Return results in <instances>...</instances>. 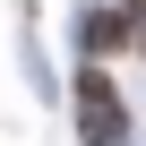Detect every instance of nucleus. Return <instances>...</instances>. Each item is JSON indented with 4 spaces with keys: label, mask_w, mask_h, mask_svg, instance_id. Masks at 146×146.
<instances>
[{
    "label": "nucleus",
    "mask_w": 146,
    "mask_h": 146,
    "mask_svg": "<svg viewBox=\"0 0 146 146\" xmlns=\"http://www.w3.org/2000/svg\"><path fill=\"white\" fill-rule=\"evenodd\" d=\"M78 52H86V60L137 52V35H129V17H120V0H95V9H78Z\"/></svg>",
    "instance_id": "f03ea898"
},
{
    "label": "nucleus",
    "mask_w": 146,
    "mask_h": 146,
    "mask_svg": "<svg viewBox=\"0 0 146 146\" xmlns=\"http://www.w3.org/2000/svg\"><path fill=\"white\" fill-rule=\"evenodd\" d=\"M78 146H129V103H120L103 60L78 69Z\"/></svg>",
    "instance_id": "f257e3e1"
},
{
    "label": "nucleus",
    "mask_w": 146,
    "mask_h": 146,
    "mask_svg": "<svg viewBox=\"0 0 146 146\" xmlns=\"http://www.w3.org/2000/svg\"><path fill=\"white\" fill-rule=\"evenodd\" d=\"M120 17H129V35H137V52H146V0H120Z\"/></svg>",
    "instance_id": "7ed1b4c3"
}]
</instances>
